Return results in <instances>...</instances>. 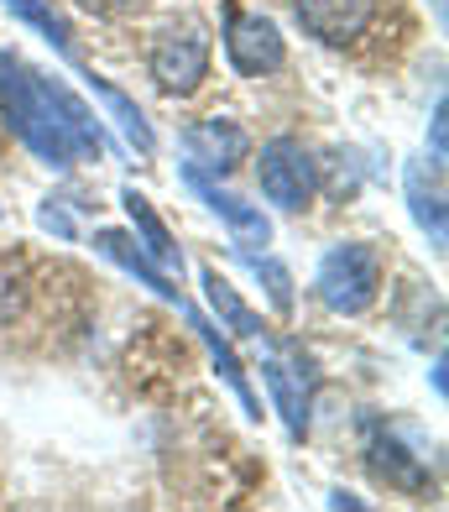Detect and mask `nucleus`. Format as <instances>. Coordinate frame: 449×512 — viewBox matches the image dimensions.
I'll list each match as a JSON object with an SVG mask.
<instances>
[{
	"label": "nucleus",
	"mask_w": 449,
	"mask_h": 512,
	"mask_svg": "<svg viewBox=\"0 0 449 512\" xmlns=\"http://www.w3.org/2000/svg\"><path fill=\"white\" fill-rule=\"evenodd\" d=\"M0 121H6L21 147L32 157H42L47 168H74L79 157H105L110 136L74 89L63 79H47L37 68L0 48Z\"/></svg>",
	"instance_id": "obj_1"
},
{
	"label": "nucleus",
	"mask_w": 449,
	"mask_h": 512,
	"mask_svg": "<svg viewBox=\"0 0 449 512\" xmlns=\"http://www.w3.org/2000/svg\"><path fill=\"white\" fill-rule=\"evenodd\" d=\"M314 288H319V304L329 314L356 319L376 304V293H382V256H376V246H366V241L329 246L319 272H314Z\"/></svg>",
	"instance_id": "obj_2"
},
{
	"label": "nucleus",
	"mask_w": 449,
	"mask_h": 512,
	"mask_svg": "<svg viewBox=\"0 0 449 512\" xmlns=\"http://www.w3.org/2000/svg\"><path fill=\"white\" fill-rule=\"evenodd\" d=\"M256 183L277 209H309L319 194V162L309 157V147L298 136H272L262 147V162H256Z\"/></svg>",
	"instance_id": "obj_3"
},
{
	"label": "nucleus",
	"mask_w": 449,
	"mask_h": 512,
	"mask_svg": "<svg viewBox=\"0 0 449 512\" xmlns=\"http://www.w3.org/2000/svg\"><path fill=\"white\" fill-rule=\"evenodd\" d=\"M256 340H262V377L272 387V403L282 413V424H288V434L303 439V434H309L314 366H309V356H303L298 340H282V345H267V335H256Z\"/></svg>",
	"instance_id": "obj_4"
},
{
	"label": "nucleus",
	"mask_w": 449,
	"mask_h": 512,
	"mask_svg": "<svg viewBox=\"0 0 449 512\" xmlns=\"http://www.w3.org/2000/svg\"><path fill=\"white\" fill-rule=\"evenodd\" d=\"M225 58H230L235 74L267 79V74H277V68L288 63V42H282L277 21H267V16H230V27H225Z\"/></svg>",
	"instance_id": "obj_5"
},
{
	"label": "nucleus",
	"mask_w": 449,
	"mask_h": 512,
	"mask_svg": "<svg viewBox=\"0 0 449 512\" xmlns=\"http://www.w3.org/2000/svg\"><path fill=\"white\" fill-rule=\"evenodd\" d=\"M152 79L168 89V95H194L209 79V37L194 32V27L162 32L157 48H152Z\"/></svg>",
	"instance_id": "obj_6"
},
{
	"label": "nucleus",
	"mask_w": 449,
	"mask_h": 512,
	"mask_svg": "<svg viewBox=\"0 0 449 512\" xmlns=\"http://www.w3.org/2000/svg\"><path fill=\"white\" fill-rule=\"evenodd\" d=\"M293 11L309 37L329 42V48H345V42H356L371 27L376 0H293Z\"/></svg>",
	"instance_id": "obj_7"
},
{
	"label": "nucleus",
	"mask_w": 449,
	"mask_h": 512,
	"mask_svg": "<svg viewBox=\"0 0 449 512\" xmlns=\"http://www.w3.org/2000/svg\"><path fill=\"white\" fill-rule=\"evenodd\" d=\"M183 147H188V168H199V173H230L235 162H246L251 152V136L225 121V115H209V121H194L183 131Z\"/></svg>",
	"instance_id": "obj_8"
},
{
	"label": "nucleus",
	"mask_w": 449,
	"mask_h": 512,
	"mask_svg": "<svg viewBox=\"0 0 449 512\" xmlns=\"http://www.w3.org/2000/svg\"><path fill=\"white\" fill-rule=\"evenodd\" d=\"M183 183L188 189H194L209 209H215V215L230 225V241L241 246V251H256V246H272V220L262 215V209H251V204H241L235 194H225L220 183H209L199 168H183Z\"/></svg>",
	"instance_id": "obj_9"
},
{
	"label": "nucleus",
	"mask_w": 449,
	"mask_h": 512,
	"mask_svg": "<svg viewBox=\"0 0 449 512\" xmlns=\"http://www.w3.org/2000/svg\"><path fill=\"white\" fill-rule=\"evenodd\" d=\"M94 251H100L105 256V262H115V267H126L131 277H141V283H147L157 298H162V304H188V298L168 283V272H162L157 262H152V256L147 251H141V241L131 236V230H94Z\"/></svg>",
	"instance_id": "obj_10"
},
{
	"label": "nucleus",
	"mask_w": 449,
	"mask_h": 512,
	"mask_svg": "<svg viewBox=\"0 0 449 512\" xmlns=\"http://www.w3.org/2000/svg\"><path fill=\"white\" fill-rule=\"evenodd\" d=\"M366 460H371V471L382 476L387 486H397V492H408V497L429 486V476H423V460L408 455L387 429H371V439H366Z\"/></svg>",
	"instance_id": "obj_11"
},
{
	"label": "nucleus",
	"mask_w": 449,
	"mask_h": 512,
	"mask_svg": "<svg viewBox=\"0 0 449 512\" xmlns=\"http://www.w3.org/2000/svg\"><path fill=\"white\" fill-rule=\"evenodd\" d=\"M121 204H126V215H131V225H136V241L147 246L152 262H157V267H183V246L173 241V230L162 225V215L152 209V199L136 194V189H121Z\"/></svg>",
	"instance_id": "obj_12"
},
{
	"label": "nucleus",
	"mask_w": 449,
	"mask_h": 512,
	"mask_svg": "<svg viewBox=\"0 0 449 512\" xmlns=\"http://www.w3.org/2000/svg\"><path fill=\"white\" fill-rule=\"evenodd\" d=\"M199 283H204V298H209V309H215L220 319H225V330H235L241 340H256V335H267V324H262V314H256L241 293H235L225 277L215 272V267H204L199 272Z\"/></svg>",
	"instance_id": "obj_13"
},
{
	"label": "nucleus",
	"mask_w": 449,
	"mask_h": 512,
	"mask_svg": "<svg viewBox=\"0 0 449 512\" xmlns=\"http://www.w3.org/2000/svg\"><path fill=\"white\" fill-rule=\"evenodd\" d=\"M408 204H413V220L429 230V241L444 251V241H449V215H444V189L434 183L429 189V173H423V162H413L408 168Z\"/></svg>",
	"instance_id": "obj_14"
},
{
	"label": "nucleus",
	"mask_w": 449,
	"mask_h": 512,
	"mask_svg": "<svg viewBox=\"0 0 449 512\" xmlns=\"http://www.w3.org/2000/svg\"><path fill=\"white\" fill-rule=\"evenodd\" d=\"M0 6H11L21 21H27V27H37L47 42H53V53L58 58H68V63H79L74 58V32H68V21L47 6V0H0Z\"/></svg>",
	"instance_id": "obj_15"
},
{
	"label": "nucleus",
	"mask_w": 449,
	"mask_h": 512,
	"mask_svg": "<svg viewBox=\"0 0 449 512\" xmlns=\"http://www.w3.org/2000/svg\"><path fill=\"white\" fill-rule=\"evenodd\" d=\"M251 272L267 283L272 309H277V314H293V277H288V267L272 262V256H251Z\"/></svg>",
	"instance_id": "obj_16"
},
{
	"label": "nucleus",
	"mask_w": 449,
	"mask_h": 512,
	"mask_svg": "<svg viewBox=\"0 0 449 512\" xmlns=\"http://www.w3.org/2000/svg\"><path fill=\"white\" fill-rule=\"evenodd\" d=\"M37 220H42V230H53V236H63V241H74V236H79V230H74V220H68V215H63V209H58L53 199L42 204V215H37Z\"/></svg>",
	"instance_id": "obj_17"
},
{
	"label": "nucleus",
	"mask_w": 449,
	"mask_h": 512,
	"mask_svg": "<svg viewBox=\"0 0 449 512\" xmlns=\"http://www.w3.org/2000/svg\"><path fill=\"white\" fill-rule=\"evenodd\" d=\"M429 131H434V162L444 168V157H449V147H444V100L434 105V126H429Z\"/></svg>",
	"instance_id": "obj_18"
},
{
	"label": "nucleus",
	"mask_w": 449,
	"mask_h": 512,
	"mask_svg": "<svg viewBox=\"0 0 449 512\" xmlns=\"http://www.w3.org/2000/svg\"><path fill=\"white\" fill-rule=\"evenodd\" d=\"M84 11H94V16H121L126 11V0H79Z\"/></svg>",
	"instance_id": "obj_19"
},
{
	"label": "nucleus",
	"mask_w": 449,
	"mask_h": 512,
	"mask_svg": "<svg viewBox=\"0 0 449 512\" xmlns=\"http://www.w3.org/2000/svg\"><path fill=\"white\" fill-rule=\"evenodd\" d=\"M0 215H6V209H0Z\"/></svg>",
	"instance_id": "obj_20"
}]
</instances>
